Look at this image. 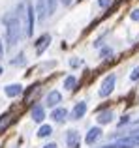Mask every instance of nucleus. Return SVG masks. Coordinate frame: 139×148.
I'll return each instance as SVG.
<instances>
[{"label": "nucleus", "mask_w": 139, "mask_h": 148, "mask_svg": "<svg viewBox=\"0 0 139 148\" xmlns=\"http://www.w3.org/2000/svg\"><path fill=\"white\" fill-rule=\"evenodd\" d=\"M4 25H6V43L8 49H13L19 43V40L25 34V25H23V19L17 17V13H8L4 17Z\"/></svg>", "instance_id": "1"}, {"label": "nucleus", "mask_w": 139, "mask_h": 148, "mask_svg": "<svg viewBox=\"0 0 139 148\" xmlns=\"http://www.w3.org/2000/svg\"><path fill=\"white\" fill-rule=\"evenodd\" d=\"M34 21H36V11L34 6L26 0V15H25V36L30 38L34 34Z\"/></svg>", "instance_id": "2"}, {"label": "nucleus", "mask_w": 139, "mask_h": 148, "mask_svg": "<svg viewBox=\"0 0 139 148\" xmlns=\"http://www.w3.org/2000/svg\"><path fill=\"white\" fill-rule=\"evenodd\" d=\"M115 83H117V75H115V73H109V75L102 81V86H100V90H98L100 98H107V96L115 90Z\"/></svg>", "instance_id": "3"}, {"label": "nucleus", "mask_w": 139, "mask_h": 148, "mask_svg": "<svg viewBox=\"0 0 139 148\" xmlns=\"http://www.w3.org/2000/svg\"><path fill=\"white\" fill-rule=\"evenodd\" d=\"M49 43H51V34H41V36L38 38L36 43H34V49H36V54H38V56L45 53V49L49 47Z\"/></svg>", "instance_id": "4"}, {"label": "nucleus", "mask_w": 139, "mask_h": 148, "mask_svg": "<svg viewBox=\"0 0 139 148\" xmlns=\"http://www.w3.org/2000/svg\"><path fill=\"white\" fill-rule=\"evenodd\" d=\"M102 127L100 126H96V127H90V130H88V133H87V137H85V143H87L88 146H94L96 143L100 141V137H102Z\"/></svg>", "instance_id": "5"}, {"label": "nucleus", "mask_w": 139, "mask_h": 148, "mask_svg": "<svg viewBox=\"0 0 139 148\" xmlns=\"http://www.w3.org/2000/svg\"><path fill=\"white\" fill-rule=\"evenodd\" d=\"M34 11H36V21L43 23L49 17L47 15V0H36V10Z\"/></svg>", "instance_id": "6"}, {"label": "nucleus", "mask_w": 139, "mask_h": 148, "mask_svg": "<svg viewBox=\"0 0 139 148\" xmlns=\"http://www.w3.org/2000/svg\"><path fill=\"white\" fill-rule=\"evenodd\" d=\"M60 101H62V94H60L58 90H51L47 96H45V105L51 107V109H56Z\"/></svg>", "instance_id": "7"}, {"label": "nucleus", "mask_w": 139, "mask_h": 148, "mask_svg": "<svg viewBox=\"0 0 139 148\" xmlns=\"http://www.w3.org/2000/svg\"><path fill=\"white\" fill-rule=\"evenodd\" d=\"M85 114H87V103H85V101H79V103H75V107L72 109L70 118L72 120H79V118H83Z\"/></svg>", "instance_id": "8"}, {"label": "nucleus", "mask_w": 139, "mask_h": 148, "mask_svg": "<svg viewBox=\"0 0 139 148\" xmlns=\"http://www.w3.org/2000/svg\"><path fill=\"white\" fill-rule=\"evenodd\" d=\"M66 146L68 148H79V131L70 130L66 133Z\"/></svg>", "instance_id": "9"}, {"label": "nucleus", "mask_w": 139, "mask_h": 148, "mask_svg": "<svg viewBox=\"0 0 139 148\" xmlns=\"http://www.w3.org/2000/svg\"><path fill=\"white\" fill-rule=\"evenodd\" d=\"M30 116H32V120H34V122L41 124V122L45 120V109L41 107V105H34V107H32V111H30Z\"/></svg>", "instance_id": "10"}, {"label": "nucleus", "mask_w": 139, "mask_h": 148, "mask_svg": "<svg viewBox=\"0 0 139 148\" xmlns=\"http://www.w3.org/2000/svg\"><path fill=\"white\" fill-rule=\"evenodd\" d=\"M113 118H115V114H113V111H102L98 116H96V122L100 124V126H105V124H111L113 122Z\"/></svg>", "instance_id": "11"}, {"label": "nucleus", "mask_w": 139, "mask_h": 148, "mask_svg": "<svg viewBox=\"0 0 139 148\" xmlns=\"http://www.w3.org/2000/svg\"><path fill=\"white\" fill-rule=\"evenodd\" d=\"M4 94H6L8 98H17V96L23 94V86L21 84H8V86L4 88Z\"/></svg>", "instance_id": "12"}, {"label": "nucleus", "mask_w": 139, "mask_h": 148, "mask_svg": "<svg viewBox=\"0 0 139 148\" xmlns=\"http://www.w3.org/2000/svg\"><path fill=\"white\" fill-rule=\"evenodd\" d=\"M66 116H68V111L64 107H56V109H53V112H51V118L55 120V122H64Z\"/></svg>", "instance_id": "13"}, {"label": "nucleus", "mask_w": 139, "mask_h": 148, "mask_svg": "<svg viewBox=\"0 0 139 148\" xmlns=\"http://www.w3.org/2000/svg\"><path fill=\"white\" fill-rule=\"evenodd\" d=\"M51 133H53V126H49V124H41L40 130H38V137L40 139H47Z\"/></svg>", "instance_id": "14"}, {"label": "nucleus", "mask_w": 139, "mask_h": 148, "mask_svg": "<svg viewBox=\"0 0 139 148\" xmlns=\"http://www.w3.org/2000/svg\"><path fill=\"white\" fill-rule=\"evenodd\" d=\"M124 139L132 145V148H139V131H132V133H128Z\"/></svg>", "instance_id": "15"}, {"label": "nucleus", "mask_w": 139, "mask_h": 148, "mask_svg": "<svg viewBox=\"0 0 139 148\" xmlns=\"http://www.w3.org/2000/svg\"><path fill=\"white\" fill-rule=\"evenodd\" d=\"M115 54V51L109 47V45H105V47H102L100 49V58H102V60H109L111 56H113Z\"/></svg>", "instance_id": "16"}, {"label": "nucleus", "mask_w": 139, "mask_h": 148, "mask_svg": "<svg viewBox=\"0 0 139 148\" xmlns=\"http://www.w3.org/2000/svg\"><path fill=\"white\" fill-rule=\"evenodd\" d=\"M75 84H77V79L73 75H68L66 79H64V88H66V90H73Z\"/></svg>", "instance_id": "17"}, {"label": "nucleus", "mask_w": 139, "mask_h": 148, "mask_svg": "<svg viewBox=\"0 0 139 148\" xmlns=\"http://www.w3.org/2000/svg\"><path fill=\"white\" fill-rule=\"evenodd\" d=\"M26 64V58H25V53H19L17 56L11 60V66H25Z\"/></svg>", "instance_id": "18"}, {"label": "nucleus", "mask_w": 139, "mask_h": 148, "mask_svg": "<svg viewBox=\"0 0 139 148\" xmlns=\"http://www.w3.org/2000/svg\"><path fill=\"white\" fill-rule=\"evenodd\" d=\"M56 6H58V0H47V15H53L56 11Z\"/></svg>", "instance_id": "19"}, {"label": "nucleus", "mask_w": 139, "mask_h": 148, "mask_svg": "<svg viewBox=\"0 0 139 148\" xmlns=\"http://www.w3.org/2000/svg\"><path fill=\"white\" fill-rule=\"evenodd\" d=\"M10 122H11V116H10V114H2V116H0V131L6 130V126H8Z\"/></svg>", "instance_id": "20"}, {"label": "nucleus", "mask_w": 139, "mask_h": 148, "mask_svg": "<svg viewBox=\"0 0 139 148\" xmlns=\"http://www.w3.org/2000/svg\"><path fill=\"white\" fill-rule=\"evenodd\" d=\"M130 79H132V81H137V79H139V66H136V68L132 69V73H130Z\"/></svg>", "instance_id": "21"}, {"label": "nucleus", "mask_w": 139, "mask_h": 148, "mask_svg": "<svg viewBox=\"0 0 139 148\" xmlns=\"http://www.w3.org/2000/svg\"><path fill=\"white\" fill-rule=\"evenodd\" d=\"M81 64H83V62L77 60V58H72V60H70V66H72V68H79Z\"/></svg>", "instance_id": "22"}, {"label": "nucleus", "mask_w": 139, "mask_h": 148, "mask_svg": "<svg viewBox=\"0 0 139 148\" xmlns=\"http://www.w3.org/2000/svg\"><path fill=\"white\" fill-rule=\"evenodd\" d=\"M130 19H132V21H139V10H133L132 13H130Z\"/></svg>", "instance_id": "23"}, {"label": "nucleus", "mask_w": 139, "mask_h": 148, "mask_svg": "<svg viewBox=\"0 0 139 148\" xmlns=\"http://www.w3.org/2000/svg\"><path fill=\"white\" fill-rule=\"evenodd\" d=\"M111 4V0H98V6L100 8H107Z\"/></svg>", "instance_id": "24"}, {"label": "nucleus", "mask_w": 139, "mask_h": 148, "mask_svg": "<svg viewBox=\"0 0 139 148\" xmlns=\"http://www.w3.org/2000/svg\"><path fill=\"white\" fill-rule=\"evenodd\" d=\"M128 122H130V116L126 114V116H122V120H120V122H118V126L122 127V126H124V124H128Z\"/></svg>", "instance_id": "25"}, {"label": "nucleus", "mask_w": 139, "mask_h": 148, "mask_svg": "<svg viewBox=\"0 0 139 148\" xmlns=\"http://www.w3.org/2000/svg\"><path fill=\"white\" fill-rule=\"evenodd\" d=\"M43 148H58V146H56V145H55V143H47V145H45Z\"/></svg>", "instance_id": "26"}, {"label": "nucleus", "mask_w": 139, "mask_h": 148, "mask_svg": "<svg viewBox=\"0 0 139 148\" xmlns=\"http://www.w3.org/2000/svg\"><path fill=\"white\" fill-rule=\"evenodd\" d=\"M4 56V43H2V40H0V58Z\"/></svg>", "instance_id": "27"}, {"label": "nucleus", "mask_w": 139, "mask_h": 148, "mask_svg": "<svg viewBox=\"0 0 139 148\" xmlns=\"http://www.w3.org/2000/svg\"><path fill=\"white\" fill-rule=\"evenodd\" d=\"M60 2H62V4H64V6H70V4H72V2H73V0H60Z\"/></svg>", "instance_id": "28"}, {"label": "nucleus", "mask_w": 139, "mask_h": 148, "mask_svg": "<svg viewBox=\"0 0 139 148\" xmlns=\"http://www.w3.org/2000/svg\"><path fill=\"white\" fill-rule=\"evenodd\" d=\"M0 75H2V68H0Z\"/></svg>", "instance_id": "29"}]
</instances>
